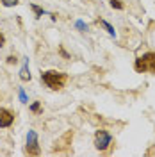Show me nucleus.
<instances>
[{
  "label": "nucleus",
  "instance_id": "obj_1",
  "mask_svg": "<svg viewBox=\"0 0 155 157\" xmlns=\"http://www.w3.org/2000/svg\"><path fill=\"white\" fill-rule=\"evenodd\" d=\"M41 80L47 88L59 91V89L64 88V84L68 82V73L64 71H57V70H48V71H43L41 73Z\"/></svg>",
  "mask_w": 155,
  "mask_h": 157
},
{
  "label": "nucleus",
  "instance_id": "obj_2",
  "mask_svg": "<svg viewBox=\"0 0 155 157\" xmlns=\"http://www.w3.org/2000/svg\"><path fill=\"white\" fill-rule=\"evenodd\" d=\"M134 70L137 73H155V52H146L134 61Z\"/></svg>",
  "mask_w": 155,
  "mask_h": 157
},
{
  "label": "nucleus",
  "instance_id": "obj_3",
  "mask_svg": "<svg viewBox=\"0 0 155 157\" xmlns=\"http://www.w3.org/2000/svg\"><path fill=\"white\" fill-rule=\"evenodd\" d=\"M111 143H112V136L107 132L105 128H98L95 132V147H96V150L105 152L107 148L111 147Z\"/></svg>",
  "mask_w": 155,
  "mask_h": 157
},
{
  "label": "nucleus",
  "instance_id": "obj_4",
  "mask_svg": "<svg viewBox=\"0 0 155 157\" xmlns=\"http://www.w3.org/2000/svg\"><path fill=\"white\" fill-rule=\"evenodd\" d=\"M25 154L29 155H39L41 150H39V143H38V134L34 130H30L27 134V147H25Z\"/></svg>",
  "mask_w": 155,
  "mask_h": 157
},
{
  "label": "nucleus",
  "instance_id": "obj_5",
  "mask_svg": "<svg viewBox=\"0 0 155 157\" xmlns=\"http://www.w3.org/2000/svg\"><path fill=\"white\" fill-rule=\"evenodd\" d=\"M14 113L7 107H0V128H7L13 125V121H14Z\"/></svg>",
  "mask_w": 155,
  "mask_h": 157
},
{
  "label": "nucleus",
  "instance_id": "obj_6",
  "mask_svg": "<svg viewBox=\"0 0 155 157\" xmlns=\"http://www.w3.org/2000/svg\"><path fill=\"white\" fill-rule=\"evenodd\" d=\"M96 23H100V25L107 30V34H109V36H116V30H114V27H112L111 23H107L105 20H96Z\"/></svg>",
  "mask_w": 155,
  "mask_h": 157
},
{
  "label": "nucleus",
  "instance_id": "obj_7",
  "mask_svg": "<svg viewBox=\"0 0 155 157\" xmlns=\"http://www.w3.org/2000/svg\"><path fill=\"white\" fill-rule=\"evenodd\" d=\"M20 78H21L23 82H27V80H30V78H32V75H30L29 66H27V64H25V66L21 68V71H20Z\"/></svg>",
  "mask_w": 155,
  "mask_h": 157
},
{
  "label": "nucleus",
  "instance_id": "obj_8",
  "mask_svg": "<svg viewBox=\"0 0 155 157\" xmlns=\"http://www.w3.org/2000/svg\"><path fill=\"white\" fill-rule=\"evenodd\" d=\"M109 6H111L112 9H118V11H123V9H125L123 0H109Z\"/></svg>",
  "mask_w": 155,
  "mask_h": 157
},
{
  "label": "nucleus",
  "instance_id": "obj_9",
  "mask_svg": "<svg viewBox=\"0 0 155 157\" xmlns=\"http://www.w3.org/2000/svg\"><path fill=\"white\" fill-rule=\"evenodd\" d=\"M30 111H32L34 114H41V113H43V107H41V102H34V104L30 105Z\"/></svg>",
  "mask_w": 155,
  "mask_h": 157
},
{
  "label": "nucleus",
  "instance_id": "obj_10",
  "mask_svg": "<svg viewBox=\"0 0 155 157\" xmlns=\"http://www.w3.org/2000/svg\"><path fill=\"white\" fill-rule=\"evenodd\" d=\"M30 9L34 11V14H36V18H41V16L45 14V11L41 9L39 6H36V4H32V6H30Z\"/></svg>",
  "mask_w": 155,
  "mask_h": 157
},
{
  "label": "nucleus",
  "instance_id": "obj_11",
  "mask_svg": "<svg viewBox=\"0 0 155 157\" xmlns=\"http://www.w3.org/2000/svg\"><path fill=\"white\" fill-rule=\"evenodd\" d=\"M2 2V6H6V7H13V6H18L20 0H0Z\"/></svg>",
  "mask_w": 155,
  "mask_h": 157
},
{
  "label": "nucleus",
  "instance_id": "obj_12",
  "mask_svg": "<svg viewBox=\"0 0 155 157\" xmlns=\"http://www.w3.org/2000/svg\"><path fill=\"white\" fill-rule=\"evenodd\" d=\"M16 63H18L16 56H9V57H7V64H16Z\"/></svg>",
  "mask_w": 155,
  "mask_h": 157
},
{
  "label": "nucleus",
  "instance_id": "obj_13",
  "mask_svg": "<svg viewBox=\"0 0 155 157\" xmlns=\"http://www.w3.org/2000/svg\"><path fill=\"white\" fill-rule=\"evenodd\" d=\"M59 52H61V56H62V57H64V59H70V56H68V54H66V50L62 48V47L59 48Z\"/></svg>",
  "mask_w": 155,
  "mask_h": 157
},
{
  "label": "nucleus",
  "instance_id": "obj_14",
  "mask_svg": "<svg viewBox=\"0 0 155 157\" xmlns=\"http://www.w3.org/2000/svg\"><path fill=\"white\" fill-rule=\"evenodd\" d=\"M4 45H6V36H4V34L0 32V48H2Z\"/></svg>",
  "mask_w": 155,
  "mask_h": 157
},
{
  "label": "nucleus",
  "instance_id": "obj_15",
  "mask_svg": "<svg viewBox=\"0 0 155 157\" xmlns=\"http://www.w3.org/2000/svg\"><path fill=\"white\" fill-rule=\"evenodd\" d=\"M77 27H78V29H82V30L86 29V25H84V23H82V21H77Z\"/></svg>",
  "mask_w": 155,
  "mask_h": 157
}]
</instances>
